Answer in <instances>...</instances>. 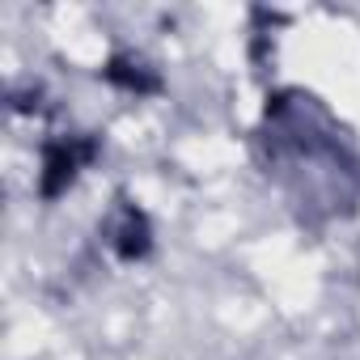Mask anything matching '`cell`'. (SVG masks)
<instances>
[{
  "instance_id": "6da1fadb",
  "label": "cell",
  "mask_w": 360,
  "mask_h": 360,
  "mask_svg": "<svg viewBox=\"0 0 360 360\" xmlns=\"http://www.w3.org/2000/svg\"><path fill=\"white\" fill-rule=\"evenodd\" d=\"M98 157V140L94 136H60L43 148V174H39V195L43 200H60L72 178Z\"/></svg>"
},
{
  "instance_id": "3957f363",
  "label": "cell",
  "mask_w": 360,
  "mask_h": 360,
  "mask_svg": "<svg viewBox=\"0 0 360 360\" xmlns=\"http://www.w3.org/2000/svg\"><path fill=\"white\" fill-rule=\"evenodd\" d=\"M153 250V229H148V217L140 212V208H123V217H119V225H115V255L123 259V263H136V259H144Z\"/></svg>"
},
{
  "instance_id": "7a4b0ae2",
  "label": "cell",
  "mask_w": 360,
  "mask_h": 360,
  "mask_svg": "<svg viewBox=\"0 0 360 360\" xmlns=\"http://www.w3.org/2000/svg\"><path fill=\"white\" fill-rule=\"evenodd\" d=\"M102 77H106L115 89L136 94V98L161 94V77H157V68H148V64H144V60H136V56H115V60H106Z\"/></svg>"
}]
</instances>
